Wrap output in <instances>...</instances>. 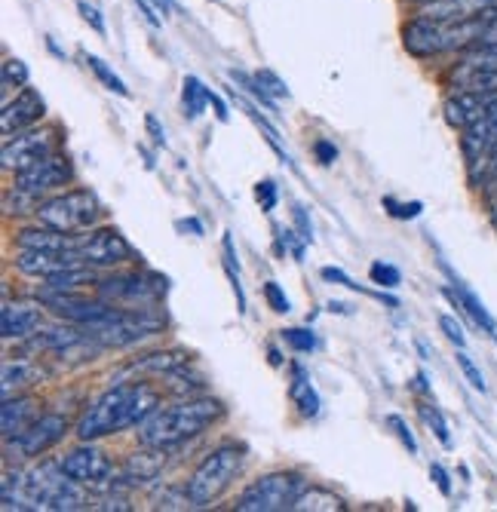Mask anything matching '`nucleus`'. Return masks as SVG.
Returning <instances> with one entry per match:
<instances>
[{
	"mask_svg": "<svg viewBox=\"0 0 497 512\" xmlns=\"http://www.w3.org/2000/svg\"><path fill=\"white\" fill-rule=\"evenodd\" d=\"M102 215V203L93 191H68L59 194L47 203H40L37 209V221L50 224L56 230H65V234H74V230H89Z\"/></svg>",
	"mask_w": 497,
	"mask_h": 512,
	"instance_id": "423d86ee",
	"label": "nucleus"
},
{
	"mask_svg": "<svg viewBox=\"0 0 497 512\" xmlns=\"http://www.w3.org/2000/svg\"><path fill=\"white\" fill-rule=\"evenodd\" d=\"M182 102H185V114H188L191 120H197V117L206 111V105H209V86H203V80H200V77L188 74V77H185Z\"/></svg>",
	"mask_w": 497,
	"mask_h": 512,
	"instance_id": "7c9ffc66",
	"label": "nucleus"
},
{
	"mask_svg": "<svg viewBox=\"0 0 497 512\" xmlns=\"http://www.w3.org/2000/svg\"><path fill=\"white\" fill-rule=\"evenodd\" d=\"M255 197H258L261 209H264V212H270V209L277 206V184H274V181H258Z\"/></svg>",
	"mask_w": 497,
	"mask_h": 512,
	"instance_id": "a18cd8bd",
	"label": "nucleus"
},
{
	"mask_svg": "<svg viewBox=\"0 0 497 512\" xmlns=\"http://www.w3.org/2000/svg\"><path fill=\"white\" fill-rule=\"evenodd\" d=\"M154 7L166 16V13H172V0H154Z\"/></svg>",
	"mask_w": 497,
	"mask_h": 512,
	"instance_id": "4d7b16f0",
	"label": "nucleus"
},
{
	"mask_svg": "<svg viewBox=\"0 0 497 512\" xmlns=\"http://www.w3.org/2000/svg\"><path fill=\"white\" fill-rule=\"evenodd\" d=\"M439 329L445 332V338L455 344L458 350L461 347H467V335H464V329L458 325V319H451V316H439Z\"/></svg>",
	"mask_w": 497,
	"mask_h": 512,
	"instance_id": "a19ab883",
	"label": "nucleus"
},
{
	"mask_svg": "<svg viewBox=\"0 0 497 512\" xmlns=\"http://www.w3.org/2000/svg\"><path fill=\"white\" fill-rule=\"evenodd\" d=\"M40 378V368L25 362V359H16V362H4V399L13 396V390L25 387V384H34Z\"/></svg>",
	"mask_w": 497,
	"mask_h": 512,
	"instance_id": "c85d7f7f",
	"label": "nucleus"
},
{
	"mask_svg": "<svg viewBox=\"0 0 497 512\" xmlns=\"http://www.w3.org/2000/svg\"><path fill=\"white\" fill-rule=\"evenodd\" d=\"M43 114H47V102H43V96L31 86H22L19 96L13 102H7L4 111H0V132H4L7 138H13L16 132H25L37 120H43Z\"/></svg>",
	"mask_w": 497,
	"mask_h": 512,
	"instance_id": "f3484780",
	"label": "nucleus"
},
{
	"mask_svg": "<svg viewBox=\"0 0 497 512\" xmlns=\"http://www.w3.org/2000/svg\"><path fill=\"white\" fill-rule=\"evenodd\" d=\"M384 206L393 218H418L421 215V203H396L393 197H384Z\"/></svg>",
	"mask_w": 497,
	"mask_h": 512,
	"instance_id": "c03bdc74",
	"label": "nucleus"
},
{
	"mask_svg": "<svg viewBox=\"0 0 497 512\" xmlns=\"http://www.w3.org/2000/svg\"><path fill=\"white\" fill-rule=\"evenodd\" d=\"M295 221H298V227H301V237H304V240H313V234H310V221H307V215H304L301 206H295Z\"/></svg>",
	"mask_w": 497,
	"mask_h": 512,
	"instance_id": "5fc2aeb1",
	"label": "nucleus"
},
{
	"mask_svg": "<svg viewBox=\"0 0 497 512\" xmlns=\"http://www.w3.org/2000/svg\"><path fill=\"white\" fill-rule=\"evenodd\" d=\"M464 160L473 184H485L491 175V166L497 160V102L491 111L470 129H464Z\"/></svg>",
	"mask_w": 497,
	"mask_h": 512,
	"instance_id": "1a4fd4ad",
	"label": "nucleus"
},
{
	"mask_svg": "<svg viewBox=\"0 0 497 512\" xmlns=\"http://www.w3.org/2000/svg\"><path fill=\"white\" fill-rule=\"evenodd\" d=\"M68 430H71V427H68V417L50 411V414H40L37 421H34L22 436H16V439H10V442H13V448H16L22 457H40V454H47L53 445H59V442L65 439Z\"/></svg>",
	"mask_w": 497,
	"mask_h": 512,
	"instance_id": "2eb2a0df",
	"label": "nucleus"
},
{
	"mask_svg": "<svg viewBox=\"0 0 497 512\" xmlns=\"http://www.w3.org/2000/svg\"><path fill=\"white\" fill-rule=\"evenodd\" d=\"M166 319L151 307H114V313L96 325H86V338L99 341L102 347H129L163 332Z\"/></svg>",
	"mask_w": 497,
	"mask_h": 512,
	"instance_id": "20e7f679",
	"label": "nucleus"
},
{
	"mask_svg": "<svg viewBox=\"0 0 497 512\" xmlns=\"http://www.w3.org/2000/svg\"><path fill=\"white\" fill-rule=\"evenodd\" d=\"M40 417L37 411V402L34 399H25V396H7L4 399V408H0V427H4V439H16L22 436L34 421Z\"/></svg>",
	"mask_w": 497,
	"mask_h": 512,
	"instance_id": "5701e85b",
	"label": "nucleus"
},
{
	"mask_svg": "<svg viewBox=\"0 0 497 512\" xmlns=\"http://www.w3.org/2000/svg\"><path fill=\"white\" fill-rule=\"evenodd\" d=\"M99 286L96 279V270L89 264H80V267H71V270H62L56 276H47L43 279V289L47 292H74V289H83V286Z\"/></svg>",
	"mask_w": 497,
	"mask_h": 512,
	"instance_id": "a878e982",
	"label": "nucleus"
},
{
	"mask_svg": "<svg viewBox=\"0 0 497 512\" xmlns=\"http://www.w3.org/2000/svg\"><path fill=\"white\" fill-rule=\"evenodd\" d=\"M415 4H433V0H415Z\"/></svg>",
	"mask_w": 497,
	"mask_h": 512,
	"instance_id": "13d9d810",
	"label": "nucleus"
},
{
	"mask_svg": "<svg viewBox=\"0 0 497 512\" xmlns=\"http://www.w3.org/2000/svg\"><path fill=\"white\" fill-rule=\"evenodd\" d=\"M476 50H494V53H497V19L488 25V31H485L482 40L476 43ZM470 53H473V50H470Z\"/></svg>",
	"mask_w": 497,
	"mask_h": 512,
	"instance_id": "8fccbe9b",
	"label": "nucleus"
},
{
	"mask_svg": "<svg viewBox=\"0 0 497 512\" xmlns=\"http://www.w3.org/2000/svg\"><path fill=\"white\" fill-rule=\"evenodd\" d=\"M43 322V310L40 304H25V301H13V304H4L0 310V335L7 341H28Z\"/></svg>",
	"mask_w": 497,
	"mask_h": 512,
	"instance_id": "aec40b11",
	"label": "nucleus"
},
{
	"mask_svg": "<svg viewBox=\"0 0 497 512\" xmlns=\"http://www.w3.org/2000/svg\"><path fill=\"white\" fill-rule=\"evenodd\" d=\"M166 463V448H154V445H145V451H135L129 460H126V473L132 482H151Z\"/></svg>",
	"mask_w": 497,
	"mask_h": 512,
	"instance_id": "b1692460",
	"label": "nucleus"
},
{
	"mask_svg": "<svg viewBox=\"0 0 497 512\" xmlns=\"http://www.w3.org/2000/svg\"><path fill=\"white\" fill-rule=\"evenodd\" d=\"M83 335H86V332L74 329V325H50V329H37V332L28 338V347H31V350H53V353H59V350L77 344Z\"/></svg>",
	"mask_w": 497,
	"mask_h": 512,
	"instance_id": "393cba45",
	"label": "nucleus"
},
{
	"mask_svg": "<svg viewBox=\"0 0 497 512\" xmlns=\"http://www.w3.org/2000/svg\"><path fill=\"white\" fill-rule=\"evenodd\" d=\"M231 80H234V83H237V86H240L243 92H249V96H252L255 102H261V105H264V108H267L270 114H280V111H277V102L270 99L267 92L261 89V83L255 80V74L249 77L246 71H231Z\"/></svg>",
	"mask_w": 497,
	"mask_h": 512,
	"instance_id": "2f4dec72",
	"label": "nucleus"
},
{
	"mask_svg": "<svg viewBox=\"0 0 497 512\" xmlns=\"http://www.w3.org/2000/svg\"><path fill=\"white\" fill-rule=\"evenodd\" d=\"M289 396L292 402L298 405V411L304 417H316L320 414V396H316V390L310 387L307 375L301 365H292V384H289Z\"/></svg>",
	"mask_w": 497,
	"mask_h": 512,
	"instance_id": "bb28decb",
	"label": "nucleus"
},
{
	"mask_svg": "<svg viewBox=\"0 0 497 512\" xmlns=\"http://www.w3.org/2000/svg\"><path fill=\"white\" fill-rule=\"evenodd\" d=\"M40 304L50 307L56 316L80 325V329H86V325H96L102 319H108L114 313V304H108L105 298H80L74 292H47L40 289Z\"/></svg>",
	"mask_w": 497,
	"mask_h": 512,
	"instance_id": "9b49d317",
	"label": "nucleus"
},
{
	"mask_svg": "<svg viewBox=\"0 0 497 512\" xmlns=\"http://www.w3.org/2000/svg\"><path fill=\"white\" fill-rule=\"evenodd\" d=\"M77 10H80V16L93 25V31L96 34H105V19H102V10L96 7V4H89V0H77Z\"/></svg>",
	"mask_w": 497,
	"mask_h": 512,
	"instance_id": "37998d69",
	"label": "nucleus"
},
{
	"mask_svg": "<svg viewBox=\"0 0 497 512\" xmlns=\"http://www.w3.org/2000/svg\"><path fill=\"white\" fill-rule=\"evenodd\" d=\"M455 359H458V368L464 371V378L470 381V387H473V390H479V393H485V390H488V384H485L482 371L476 368V362L467 356V350H464V347L458 350V356H455Z\"/></svg>",
	"mask_w": 497,
	"mask_h": 512,
	"instance_id": "4c0bfd02",
	"label": "nucleus"
},
{
	"mask_svg": "<svg viewBox=\"0 0 497 512\" xmlns=\"http://www.w3.org/2000/svg\"><path fill=\"white\" fill-rule=\"evenodd\" d=\"M494 19H497V10L476 16V19H458V22H439V19L418 16L415 22L402 28V43H405V50L418 59H433L445 53H470L476 50V43L482 40V34L488 31Z\"/></svg>",
	"mask_w": 497,
	"mask_h": 512,
	"instance_id": "f03ea898",
	"label": "nucleus"
},
{
	"mask_svg": "<svg viewBox=\"0 0 497 512\" xmlns=\"http://www.w3.org/2000/svg\"><path fill=\"white\" fill-rule=\"evenodd\" d=\"M347 503L323 488H304L301 497L295 500V512H344Z\"/></svg>",
	"mask_w": 497,
	"mask_h": 512,
	"instance_id": "cd10ccee",
	"label": "nucleus"
},
{
	"mask_svg": "<svg viewBox=\"0 0 497 512\" xmlns=\"http://www.w3.org/2000/svg\"><path fill=\"white\" fill-rule=\"evenodd\" d=\"M485 188H488V194H491L494 203H497V160H494V166H491V175H488V181H485Z\"/></svg>",
	"mask_w": 497,
	"mask_h": 512,
	"instance_id": "6e6d98bb",
	"label": "nucleus"
},
{
	"mask_svg": "<svg viewBox=\"0 0 497 512\" xmlns=\"http://www.w3.org/2000/svg\"><path fill=\"white\" fill-rule=\"evenodd\" d=\"M494 10H497V0H433V4H424L421 16L439 19V22H458V19H476Z\"/></svg>",
	"mask_w": 497,
	"mask_h": 512,
	"instance_id": "4be33fe9",
	"label": "nucleus"
},
{
	"mask_svg": "<svg viewBox=\"0 0 497 512\" xmlns=\"http://www.w3.org/2000/svg\"><path fill=\"white\" fill-rule=\"evenodd\" d=\"M83 258L80 252H43V249H19L16 255V267L28 276H56L62 270H71V267H80Z\"/></svg>",
	"mask_w": 497,
	"mask_h": 512,
	"instance_id": "6ab92c4d",
	"label": "nucleus"
},
{
	"mask_svg": "<svg viewBox=\"0 0 497 512\" xmlns=\"http://www.w3.org/2000/svg\"><path fill=\"white\" fill-rule=\"evenodd\" d=\"M264 298H267V304H270V310H274V313H289L292 310L286 292L277 283H264Z\"/></svg>",
	"mask_w": 497,
	"mask_h": 512,
	"instance_id": "79ce46f5",
	"label": "nucleus"
},
{
	"mask_svg": "<svg viewBox=\"0 0 497 512\" xmlns=\"http://www.w3.org/2000/svg\"><path fill=\"white\" fill-rule=\"evenodd\" d=\"M283 338H286V344H289L292 350H298V353H313V350H316V335H313L310 329H286Z\"/></svg>",
	"mask_w": 497,
	"mask_h": 512,
	"instance_id": "58836bf2",
	"label": "nucleus"
},
{
	"mask_svg": "<svg viewBox=\"0 0 497 512\" xmlns=\"http://www.w3.org/2000/svg\"><path fill=\"white\" fill-rule=\"evenodd\" d=\"M448 295L455 298V301H458V304L473 316V322H476V325H482V329H485L488 335H494V332H497V322L491 319V313L482 307V301H479L470 289H464V286L458 283V289H455V292H448Z\"/></svg>",
	"mask_w": 497,
	"mask_h": 512,
	"instance_id": "c756f323",
	"label": "nucleus"
},
{
	"mask_svg": "<svg viewBox=\"0 0 497 512\" xmlns=\"http://www.w3.org/2000/svg\"><path fill=\"white\" fill-rule=\"evenodd\" d=\"M74 178V169H71V160L65 154H50V157H43L40 163L16 172L13 178V188L19 191H28L34 197H43V194H50V191H59L65 188V184Z\"/></svg>",
	"mask_w": 497,
	"mask_h": 512,
	"instance_id": "f8f14e48",
	"label": "nucleus"
},
{
	"mask_svg": "<svg viewBox=\"0 0 497 512\" xmlns=\"http://www.w3.org/2000/svg\"><path fill=\"white\" fill-rule=\"evenodd\" d=\"M0 80H4V89H16L28 83V65L22 59H7L4 68H0Z\"/></svg>",
	"mask_w": 497,
	"mask_h": 512,
	"instance_id": "f704fd0d",
	"label": "nucleus"
},
{
	"mask_svg": "<svg viewBox=\"0 0 497 512\" xmlns=\"http://www.w3.org/2000/svg\"><path fill=\"white\" fill-rule=\"evenodd\" d=\"M369 276H372V283L381 286V289H396L402 283V273L393 264H384V261H375L372 270H369Z\"/></svg>",
	"mask_w": 497,
	"mask_h": 512,
	"instance_id": "c9c22d12",
	"label": "nucleus"
},
{
	"mask_svg": "<svg viewBox=\"0 0 497 512\" xmlns=\"http://www.w3.org/2000/svg\"><path fill=\"white\" fill-rule=\"evenodd\" d=\"M65 476H71L80 485H105L111 479V460L102 448L96 445H83L65 454L62 460Z\"/></svg>",
	"mask_w": 497,
	"mask_h": 512,
	"instance_id": "dca6fc26",
	"label": "nucleus"
},
{
	"mask_svg": "<svg viewBox=\"0 0 497 512\" xmlns=\"http://www.w3.org/2000/svg\"><path fill=\"white\" fill-rule=\"evenodd\" d=\"M209 105L215 108V117H218L221 123H228V117H231V114H228V105H224V102H221V99L215 96L212 89H209Z\"/></svg>",
	"mask_w": 497,
	"mask_h": 512,
	"instance_id": "603ef678",
	"label": "nucleus"
},
{
	"mask_svg": "<svg viewBox=\"0 0 497 512\" xmlns=\"http://www.w3.org/2000/svg\"><path fill=\"white\" fill-rule=\"evenodd\" d=\"M255 80L261 83V89L267 92L270 99H289V86L274 71H267V68L264 71H255Z\"/></svg>",
	"mask_w": 497,
	"mask_h": 512,
	"instance_id": "e433bc0d",
	"label": "nucleus"
},
{
	"mask_svg": "<svg viewBox=\"0 0 497 512\" xmlns=\"http://www.w3.org/2000/svg\"><path fill=\"white\" fill-rule=\"evenodd\" d=\"M157 408H160V396L148 384H139V381L117 384L108 393H102L93 402V408L80 417L77 436L83 442H96L129 427H142Z\"/></svg>",
	"mask_w": 497,
	"mask_h": 512,
	"instance_id": "f257e3e1",
	"label": "nucleus"
},
{
	"mask_svg": "<svg viewBox=\"0 0 497 512\" xmlns=\"http://www.w3.org/2000/svg\"><path fill=\"white\" fill-rule=\"evenodd\" d=\"M243 470V448L240 445H218L212 454L200 460V467L188 479V497L194 506H209L215 503L224 491L231 488L237 473Z\"/></svg>",
	"mask_w": 497,
	"mask_h": 512,
	"instance_id": "39448f33",
	"label": "nucleus"
},
{
	"mask_svg": "<svg viewBox=\"0 0 497 512\" xmlns=\"http://www.w3.org/2000/svg\"><path fill=\"white\" fill-rule=\"evenodd\" d=\"M59 148V135L53 129H25L16 132V138H7L4 142V169L10 172H22L34 163H40L43 157L56 154Z\"/></svg>",
	"mask_w": 497,
	"mask_h": 512,
	"instance_id": "9d476101",
	"label": "nucleus"
},
{
	"mask_svg": "<svg viewBox=\"0 0 497 512\" xmlns=\"http://www.w3.org/2000/svg\"><path fill=\"white\" fill-rule=\"evenodd\" d=\"M304 488L307 482L298 473H270L252 482L240 494L237 509L240 512H286V509H295V500L301 497Z\"/></svg>",
	"mask_w": 497,
	"mask_h": 512,
	"instance_id": "0eeeda50",
	"label": "nucleus"
},
{
	"mask_svg": "<svg viewBox=\"0 0 497 512\" xmlns=\"http://www.w3.org/2000/svg\"><path fill=\"white\" fill-rule=\"evenodd\" d=\"M166 292V276L157 273H114L99 279V295L114 307H151Z\"/></svg>",
	"mask_w": 497,
	"mask_h": 512,
	"instance_id": "6e6552de",
	"label": "nucleus"
},
{
	"mask_svg": "<svg viewBox=\"0 0 497 512\" xmlns=\"http://www.w3.org/2000/svg\"><path fill=\"white\" fill-rule=\"evenodd\" d=\"M421 417H424V424L430 427V433L445 445L451 448V433H448V424H445V417L436 405H421Z\"/></svg>",
	"mask_w": 497,
	"mask_h": 512,
	"instance_id": "72a5a7b5",
	"label": "nucleus"
},
{
	"mask_svg": "<svg viewBox=\"0 0 497 512\" xmlns=\"http://www.w3.org/2000/svg\"><path fill=\"white\" fill-rule=\"evenodd\" d=\"M451 86L464 92H497V53L473 50L448 74Z\"/></svg>",
	"mask_w": 497,
	"mask_h": 512,
	"instance_id": "4468645a",
	"label": "nucleus"
},
{
	"mask_svg": "<svg viewBox=\"0 0 497 512\" xmlns=\"http://www.w3.org/2000/svg\"><path fill=\"white\" fill-rule=\"evenodd\" d=\"M16 246L19 249H43V252H77L80 240L74 234H65V230H56L50 224H40V227L19 230Z\"/></svg>",
	"mask_w": 497,
	"mask_h": 512,
	"instance_id": "412c9836",
	"label": "nucleus"
},
{
	"mask_svg": "<svg viewBox=\"0 0 497 512\" xmlns=\"http://www.w3.org/2000/svg\"><path fill=\"white\" fill-rule=\"evenodd\" d=\"M221 414H224V405L218 399H206V396L175 402L169 408H157L139 427V442L172 451L182 442L200 436L203 430H209Z\"/></svg>",
	"mask_w": 497,
	"mask_h": 512,
	"instance_id": "7ed1b4c3",
	"label": "nucleus"
},
{
	"mask_svg": "<svg viewBox=\"0 0 497 512\" xmlns=\"http://www.w3.org/2000/svg\"><path fill=\"white\" fill-rule=\"evenodd\" d=\"M313 154L316 160H320L323 166H332L338 160V148L332 142H326V138H320V142H313Z\"/></svg>",
	"mask_w": 497,
	"mask_h": 512,
	"instance_id": "49530a36",
	"label": "nucleus"
},
{
	"mask_svg": "<svg viewBox=\"0 0 497 512\" xmlns=\"http://www.w3.org/2000/svg\"><path fill=\"white\" fill-rule=\"evenodd\" d=\"M430 479L436 482V488H439L445 497H451V479H448L445 467H439V463H433V467H430Z\"/></svg>",
	"mask_w": 497,
	"mask_h": 512,
	"instance_id": "09e8293b",
	"label": "nucleus"
},
{
	"mask_svg": "<svg viewBox=\"0 0 497 512\" xmlns=\"http://www.w3.org/2000/svg\"><path fill=\"white\" fill-rule=\"evenodd\" d=\"M145 123H148V129H151V135H154V142H157V145H166V132L160 129L157 117H151V114H148V117H145Z\"/></svg>",
	"mask_w": 497,
	"mask_h": 512,
	"instance_id": "864d4df0",
	"label": "nucleus"
},
{
	"mask_svg": "<svg viewBox=\"0 0 497 512\" xmlns=\"http://www.w3.org/2000/svg\"><path fill=\"white\" fill-rule=\"evenodd\" d=\"M86 65H89V71H93L102 83H105V89H111V92H117V96H129V89H126V83L114 74V68H108L99 56H86Z\"/></svg>",
	"mask_w": 497,
	"mask_h": 512,
	"instance_id": "473e14b6",
	"label": "nucleus"
},
{
	"mask_svg": "<svg viewBox=\"0 0 497 512\" xmlns=\"http://www.w3.org/2000/svg\"><path fill=\"white\" fill-rule=\"evenodd\" d=\"M77 252H80L83 264H89V267H117V264L135 258L126 237L114 227H99V230H93V234H86L80 240Z\"/></svg>",
	"mask_w": 497,
	"mask_h": 512,
	"instance_id": "ddd939ff",
	"label": "nucleus"
},
{
	"mask_svg": "<svg viewBox=\"0 0 497 512\" xmlns=\"http://www.w3.org/2000/svg\"><path fill=\"white\" fill-rule=\"evenodd\" d=\"M323 279H329V283H338V286H347V289L359 292V286L353 283V279H350L344 270H338V267H323Z\"/></svg>",
	"mask_w": 497,
	"mask_h": 512,
	"instance_id": "de8ad7c7",
	"label": "nucleus"
},
{
	"mask_svg": "<svg viewBox=\"0 0 497 512\" xmlns=\"http://www.w3.org/2000/svg\"><path fill=\"white\" fill-rule=\"evenodd\" d=\"M135 7H139V13L148 19V25H154V28H160V25H163V19L157 16L160 10H157V7H151L148 0H135Z\"/></svg>",
	"mask_w": 497,
	"mask_h": 512,
	"instance_id": "3c124183",
	"label": "nucleus"
},
{
	"mask_svg": "<svg viewBox=\"0 0 497 512\" xmlns=\"http://www.w3.org/2000/svg\"><path fill=\"white\" fill-rule=\"evenodd\" d=\"M387 427H393V433H396V439L402 442V448H409V454H418V439L412 436L409 424H405L399 414H390V417H387Z\"/></svg>",
	"mask_w": 497,
	"mask_h": 512,
	"instance_id": "ea45409f",
	"label": "nucleus"
},
{
	"mask_svg": "<svg viewBox=\"0 0 497 512\" xmlns=\"http://www.w3.org/2000/svg\"><path fill=\"white\" fill-rule=\"evenodd\" d=\"M497 102V92H464V89H455V96H448L442 111H445V120L448 126L455 129H470L476 126L488 111L491 105Z\"/></svg>",
	"mask_w": 497,
	"mask_h": 512,
	"instance_id": "a211bd4d",
	"label": "nucleus"
}]
</instances>
